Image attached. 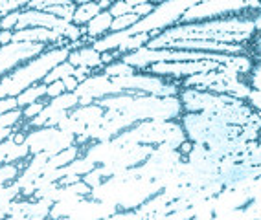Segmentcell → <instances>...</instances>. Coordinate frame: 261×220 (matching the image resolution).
<instances>
[{
    "mask_svg": "<svg viewBox=\"0 0 261 220\" xmlns=\"http://www.w3.org/2000/svg\"><path fill=\"white\" fill-rule=\"evenodd\" d=\"M195 4V0H169V2L156 4L153 13L140 19L133 28H129L130 37L140 35V33H149L151 39H154L156 35H160V32H166L177 22H180L182 15Z\"/></svg>",
    "mask_w": 261,
    "mask_h": 220,
    "instance_id": "cell-2",
    "label": "cell"
},
{
    "mask_svg": "<svg viewBox=\"0 0 261 220\" xmlns=\"http://www.w3.org/2000/svg\"><path fill=\"white\" fill-rule=\"evenodd\" d=\"M223 65L214 61H195V62H159L151 65L145 74H156L160 75H171V77H191L197 74H208V72L221 70Z\"/></svg>",
    "mask_w": 261,
    "mask_h": 220,
    "instance_id": "cell-6",
    "label": "cell"
},
{
    "mask_svg": "<svg viewBox=\"0 0 261 220\" xmlns=\"http://www.w3.org/2000/svg\"><path fill=\"white\" fill-rule=\"evenodd\" d=\"M226 66L233 68V70L238 72L239 75H241V74H250V72L254 70L250 57H247V55H232V59H230V62Z\"/></svg>",
    "mask_w": 261,
    "mask_h": 220,
    "instance_id": "cell-22",
    "label": "cell"
},
{
    "mask_svg": "<svg viewBox=\"0 0 261 220\" xmlns=\"http://www.w3.org/2000/svg\"><path fill=\"white\" fill-rule=\"evenodd\" d=\"M74 72H75L74 66H72L68 61H65V62H61V65H57L56 68H54V70H51L44 79H42V83L51 84V83H56V81H63V79H66V77L74 75Z\"/></svg>",
    "mask_w": 261,
    "mask_h": 220,
    "instance_id": "cell-20",
    "label": "cell"
},
{
    "mask_svg": "<svg viewBox=\"0 0 261 220\" xmlns=\"http://www.w3.org/2000/svg\"><path fill=\"white\" fill-rule=\"evenodd\" d=\"M19 15H20V11H13V13L6 15L4 19H0L2 29H6V32H15L17 22H19Z\"/></svg>",
    "mask_w": 261,
    "mask_h": 220,
    "instance_id": "cell-28",
    "label": "cell"
},
{
    "mask_svg": "<svg viewBox=\"0 0 261 220\" xmlns=\"http://www.w3.org/2000/svg\"><path fill=\"white\" fill-rule=\"evenodd\" d=\"M28 156H30V147L26 145V143H22V145H13L4 164H17V162L28 158Z\"/></svg>",
    "mask_w": 261,
    "mask_h": 220,
    "instance_id": "cell-25",
    "label": "cell"
},
{
    "mask_svg": "<svg viewBox=\"0 0 261 220\" xmlns=\"http://www.w3.org/2000/svg\"><path fill=\"white\" fill-rule=\"evenodd\" d=\"M140 20V17H136V15H125V17H118V19L112 20V26H111V33H116V32H125V29L133 28L136 22Z\"/></svg>",
    "mask_w": 261,
    "mask_h": 220,
    "instance_id": "cell-23",
    "label": "cell"
},
{
    "mask_svg": "<svg viewBox=\"0 0 261 220\" xmlns=\"http://www.w3.org/2000/svg\"><path fill=\"white\" fill-rule=\"evenodd\" d=\"M247 195L250 200H254V198H257L261 195V174L257 178L252 180V183L247 187Z\"/></svg>",
    "mask_w": 261,
    "mask_h": 220,
    "instance_id": "cell-31",
    "label": "cell"
},
{
    "mask_svg": "<svg viewBox=\"0 0 261 220\" xmlns=\"http://www.w3.org/2000/svg\"><path fill=\"white\" fill-rule=\"evenodd\" d=\"M57 129L54 127H42V129H32V131L26 134V145L30 147V154L35 156L39 152H44L46 147L50 145L51 138L56 136Z\"/></svg>",
    "mask_w": 261,
    "mask_h": 220,
    "instance_id": "cell-9",
    "label": "cell"
},
{
    "mask_svg": "<svg viewBox=\"0 0 261 220\" xmlns=\"http://www.w3.org/2000/svg\"><path fill=\"white\" fill-rule=\"evenodd\" d=\"M81 180H83V182L87 183V185H89L90 189L98 187L99 183L103 182V173H101V167H99V165H98V167L94 169V171H90L89 174H85V176H83V178H81Z\"/></svg>",
    "mask_w": 261,
    "mask_h": 220,
    "instance_id": "cell-26",
    "label": "cell"
},
{
    "mask_svg": "<svg viewBox=\"0 0 261 220\" xmlns=\"http://www.w3.org/2000/svg\"><path fill=\"white\" fill-rule=\"evenodd\" d=\"M111 81L123 94H127V92H140V94L159 96V98H173V96L178 94L177 84L166 83L159 75L135 74L129 75V77H114Z\"/></svg>",
    "mask_w": 261,
    "mask_h": 220,
    "instance_id": "cell-4",
    "label": "cell"
},
{
    "mask_svg": "<svg viewBox=\"0 0 261 220\" xmlns=\"http://www.w3.org/2000/svg\"><path fill=\"white\" fill-rule=\"evenodd\" d=\"M212 220H243V207L230 211V213H224V215H214Z\"/></svg>",
    "mask_w": 261,
    "mask_h": 220,
    "instance_id": "cell-33",
    "label": "cell"
},
{
    "mask_svg": "<svg viewBox=\"0 0 261 220\" xmlns=\"http://www.w3.org/2000/svg\"><path fill=\"white\" fill-rule=\"evenodd\" d=\"M90 74H92V70H90V68H87V66H77V68H75V72H74V77L80 81V83H83L87 77H90Z\"/></svg>",
    "mask_w": 261,
    "mask_h": 220,
    "instance_id": "cell-36",
    "label": "cell"
},
{
    "mask_svg": "<svg viewBox=\"0 0 261 220\" xmlns=\"http://www.w3.org/2000/svg\"><path fill=\"white\" fill-rule=\"evenodd\" d=\"M85 197H74V198H68V200H61V202H56L50 209V215L48 218L51 220H63V218H68L75 211V207L80 206V202L83 200Z\"/></svg>",
    "mask_w": 261,
    "mask_h": 220,
    "instance_id": "cell-14",
    "label": "cell"
},
{
    "mask_svg": "<svg viewBox=\"0 0 261 220\" xmlns=\"http://www.w3.org/2000/svg\"><path fill=\"white\" fill-rule=\"evenodd\" d=\"M250 88L261 92V70H257V68L250 72Z\"/></svg>",
    "mask_w": 261,
    "mask_h": 220,
    "instance_id": "cell-34",
    "label": "cell"
},
{
    "mask_svg": "<svg viewBox=\"0 0 261 220\" xmlns=\"http://www.w3.org/2000/svg\"><path fill=\"white\" fill-rule=\"evenodd\" d=\"M74 94L77 98H92L94 101H98V99L109 98V96L123 94V92L112 84V81L107 75H90L83 83H80Z\"/></svg>",
    "mask_w": 261,
    "mask_h": 220,
    "instance_id": "cell-7",
    "label": "cell"
},
{
    "mask_svg": "<svg viewBox=\"0 0 261 220\" xmlns=\"http://www.w3.org/2000/svg\"><path fill=\"white\" fill-rule=\"evenodd\" d=\"M65 84H63V81H56V83L51 84H46V98L48 99H56L59 98V96L65 94Z\"/></svg>",
    "mask_w": 261,
    "mask_h": 220,
    "instance_id": "cell-29",
    "label": "cell"
},
{
    "mask_svg": "<svg viewBox=\"0 0 261 220\" xmlns=\"http://www.w3.org/2000/svg\"><path fill=\"white\" fill-rule=\"evenodd\" d=\"M136 70L133 66L125 65L123 61H114L112 65H107L103 68V75H107L109 79H114V77H129V75H135Z\"/></svg>",
    "mask_w": 261,
    "mask_h": 220,
    "instance_id": "cell-19",
    "label": "cell"
},
{
    "mask_svg": "<svg viewBox=\"0 0 261 220\" xmlns=\"http://www.w3.org/2000/svg\"><path fill=\"white\" fill-rule=\"evenodd\" d=\"M15 108H19L17 105V98H6V99H0V116L6 112H11Z\"/></svg>",
    "mask_w": 261,
    "mask_h": 220,
    "instance_id": "cell-32",
    "label": "cell"
},
{
    "mask_svg": "<svg viewBox=\"0 0 261 220\" xmlns=\"http://www.w3.org/2000/svg\"><path fill=\"white\" fill-rule=\"evenodd\" d=\"M250 202L247 195V189H232L226 187L215 195V206H214V215H224L233 209L245 207Z\"/></svg>",
    "mask_w": 261,
    "mask_h": 220,
    "instance_id": "cell-8",
    "label": "cell"
},
{
    "mask_svg": "<svg viewBox=\"0 0 261 220\" xmlns=\"http://www.w3.org/2000/svg\"><path fill=\"white\" fill-rule=\"evenodd\" d=\"M26 134H28V132H24V131H19V132H15L13 136V141H15V145H22L24 141H26Z\"/></svg>",
    "mask_w": 261,
    "mask_h": 220,
    "instance_id": "cell-39",
    "label": "cell"
},
{
    "mask_svg": "<svg viewBox=\"0 0 261 220\" xmlns=\"http://www.w3.org/2000/svg\"><path fill=\"white\" fill-rule=\"evenodd\" d=\"M114 59H116V55H114V52L101 53V62H103V66L112 65V62H114Z\"/></svg>",
    "mask_w": 261,
    "mask_h": 220,
    "instance_id": "cell-40",
    "label": "cell"
},
{
    "mask_svg": "<svg viewBox=\"0 0 261 220\" xmlns=\"http://www.w3.org/2000/svg\"><path fill=\"white\" fill-rule=\"evenodd\" d=\"M41 98H46V84L44 83L35 84V86L24 90L22 94L17 96V105H19V108H26L28 105L37 103Z\"/></svg>",
    "mask_w": 261,
    "mask_h": 220,
    "instance_id": "cell-17",
    "label": "cell"
},
{
    "mask_svg": "<svg viewBox=\"0 0 261 220\" xmlns=\"http://www.w3.org/2000/svg\"><path fill=\"white\" fill-rule=\"evenodd\" d=\"M252 22H254V28H256L257 32H261V11L252 19Z\"/></svg>",
    "mask_w": 261,
    "mask_h": 220,
    "instance_id": "cell-42",
    "label": "cell"
},
{
    "mask_svg": "<svg viewBox=\"0 0 261 220\" xmlns=\"http://www.w3.org/2000/svg\"><path fill=\"white\" fill-rule=\"evenodd\" d=\"M256 44H257V48H259V50H261V37H259V39H257V41H256Z\"/></svg>",
    "mask_w": 261,
    "mask_h": 220,
    "instance_id": "cell-43",
    "label": "cell"
},
{
    "mask_svg": "<svg viewBox=\"0 0 261 220\" xmlns=\"http://www.w3.org/2000/svg\"><path fill=\"white\" fill-rule=\"evenodd\" d=\"M154 6H156V4H151V2H144V4H138L136 8H133V15H136V17L144 19V17H147V15L153 13Z\"/></svg>",
    "mask_w": 261,
    "mask_h": 220,
    "instance_id": "cell-30",
    "label": "cell"
},
{
    "mask_svg": "<svg viewBox=\"0 0 261 220\" xmlns=\"http://www.w3.org/2000/svg\"><path fill=\"white\" fill-rule=\"evenodd\" d=\"M70 48H51L41 53L39 57L28 61L26 65L19 66L11 74L0 77V99L17 98L24 90L32 88L41 83L48 74H50L57 65L65 62L70 55Z\"/></svg>",
    "mask_w": 261,
    "mask_h": 220,
    "instance_id": "cell-1",
    "label": "cell"
},
{
    "mask_svg": "<svg viewBox=\"0 0 261 220\" xmlns=\"http://www.w3.org/2000/svg\"><path fill=\"white\" fill-rule=\"evenodd\" d=\"M46 105L48 103H44V101H37V103L28 105L26 108H22V119L30 121V119H33V117H37L39 114L42 112V108L46 107Z\"/></svg>",
    "mask_w": 261,
    "mask_h": 220,
    "instance_id": "cell-27",
    "label": "cell"
},
{
    "mask_svg": "<svg viewBox=\"0 0 261 220\" xmlns=\"http://www.w3.org/2000/svg\"><path fill=\"white\" fill-rule=\"evenodd\" d=\"M243 220H261V195L243 207Z\"/></svg>",
    "mask_w": 261,
    "mask_h": 220,
    "instance_id": "cell-24",
    "label": "cell"
},
{
    "mask_svg": "<svg viewBox=\"0 0 261 220\" xmlns=\"http://www.w3.org/2000/svg\"><path fill=\"white\" fill-rule=\"evenodd\" d=\"M48 105L56 108V110H63V112H68V110H74V108L80 107V98L74 94V92H65L63 96L56 99H50Z\"/></svg>",
    "mask_w": 261,
    "mask_h": 220,
    "instance_id": "cell-18",
    "label": "cell"
},
{
    "mask_svg": "<svg viewBox=\"0 0 261 220\" xmlns=\"http://www.w3.org/2000/svg\"><path fill=\"white\" fill-rule=\"evenodd\" d=\"M99 13H101V10H99L98 2H81V4H77V8H75L74 20H72V22H74L75 26L83 28V26H87V24Z\"/></svg>",
    "mask_w": 261,
    "mask_h": 220,
    "instance_id": "cell-15",
    "label": "cell"
},
{
    "mask_svg": "<svg viewBox=\"0 0 261 220\" xmlns=\"http://www.w3.org/2000/svg\"><path fill=\"white\" fill-rule=\"evenodd\" d=\"M11 42H13V32L2 29V32H0V46H8Z\"/></svg>",
    "mask_w": 261,
    "mask_h": 220,
    "instance_id": "cell-38",
    "label": "cell"
},
{
    "mask_svg": "<svg viewBox=\"0 0 261 220\" xmlns=\"http://www.w3.org/2000/svg\"><path fill=\"white\" fill-rule=\"evenodd\" d=\"M0 32H2V24H0Z\"/></svg>",
    "mask_w": 261,
    "mask_h": 220,
    "instance_id": "cell-44",
    "label": "cell"
},
{
    "mask_svg": "<svg viewBox=\"0 0 261 220\" xmlns=\"http://www.w3.org/2000/svg\"><path fill=\"white\" fill-rule=\"evenodd\" d=\"M46 44L39 42H11L8 46H0V75L10 70H17V66L24 61H32L44 53Z\"/></svg>",
    "mask_w": 261,
    "mask_h": 220,
    "instance_id": "cell-5",
    "label": "cell"
},
{
    "mask_svg": "<svg viewBox=\"0 0 261 220\" xmlns=\"http://www.w3.org/2000/svg\"><path fill=\"white\" fill-rule=\"evenodd\" d=\"M80 152H81L80 147L72 145V147H68L66 150H63V152H59V154L51 156V158L46 162V165L42 167V174H46V173H50V171H56V169L70 165L75 158H80Z\"/></svg>",
    "mask_w": 261,
    "mask_h": 220,
    "instance_id": "cell-12",
    "label": "cell"
},
{
    "mask_svg": "<svg viewBox=\"0 0 261 220\" xmlns=\"http://www.w3.org/2000/svg\"><path fill=\"white\" fill-rule=\"evenodd\" d=\"M63 84H65L66 92H75V90H77V86H80V81L75 79L74 75H70V77L63 79Z\"/></svg>",
    "mask_w": 261,
    "mask_h": 220,
    "instance_id": "cell-37",
    "label": "cell"
},
{
    "mask_svg": "<svg viewBox=\"0 0 261 220\" xmlns=\"http://www.w3.org/2000/svg\"><path fill=\"white\" fill-rule=\"evenodd\" d=\"M247 99H248V103H250L252 107L261 112V92H257V90H250V94H248Z\"/></svg>",
    "mask_w": 261,
    "mask_h": 220,
    "instance_id": "cell-35",
    "label": "cell"
},
{
    "mask_svg": "<svg viewBox=\"0 0 261 220\" xmlns=\"http://www.w3.org/2000/svg\"><path fill=\"white\" fill-rule=\"evenodd\" d=\"M191 150H193V141H184V143H182L180 145V149H178V152H180V154H190Z\"/></svg>",
    "mask_w": 261,
    "mask_h": 220,
    "instance_id": "cell-41",
    "label": "cell"
},
{
    "mask_svg": "<svg viewBox=\"0 0 261 220\" xmlns=\"http://www.w3.org/2000/svg\"><path fill=\"white\" fill-rule=\"evenodd\" d=\"M68 116L77 119V121H83L87 127H103L107 123V119H105V108H101L96 103L89 105V107L74 108Z\"/></svg>",
    "mask_w": 261,
    "mask_h": 220,
    "instance_id": "cell-10",
    "label": "cell"
},
{
    "mask_svg": "<svg viewBox=\"0 0 261 220\" xmlns=\"http://www.w3.org/2000/svg\"><path fill=\"white\" fill-rule=\"evenodd\" d=\"M98 167V165L94 164V162H90L89 158H75L74 162H72L70 165H66L65 171L66 174H77V176H81L83 178L85 174H89L90 171H94V169Z\"/></svg>",
    "mask_w": 261,
    "mask_h": 220,
    "instance_id": "cell-21",
    "label": "cell"
},
{
    "mask_svg": "<svg viewBox=\"0 0 261 220\" xmlns=\"http://www.w3.org/2000/svg\"><path fill=\"white\" fill-rule=\"evenodd\" d=\"M112 15L109 13V11H101L99 15H96L92 20H90L85 28H87V37H90V39H101L105 33L111 29V26H112Z\"/></svg>",
    "mask_w": 261,
    "mask_h": 220,
    "instance_id": "cell-13",
    "label": "cell"
},
{
    "mask_svg": "<svg viewBox=\"0 0 261 220\" xmlns=\"http://www.w3.org/2000/svg\"><path fill=\"white\" fill-rule=\"evenodd\" d=\"M243 10H261V2H241V0H210V2H197L182 15V24H197L206 20L224 17L230 13H239Z\"/></svg>",
    "mask_w": 261,
    "mask_h": 220,
    "instance_id": "cell-3",
    "label": "cell"
},
{
    "mask_svg": "<svg viewBox=\"0 0 261 220\" xmlns=\"http://www.w3.org/2000/svg\"><path fill=\"white\" fill-rule=\"evenodd\" d=\"M72 145H75V136L74 134H70V132H63V131H59L57 129V132H56V136L51 138V141H50V145L46 147V152L48 156H56V154H59V152H63V150H66L68 147H72Z\"/></svg>",
    "mask_w": 261,
    "mask_h": 220,
    "instance_id": "cell-16",
    "label": "cell"
},
{
    "mask_svg": "<svg viewBox=\"0 0 261 220\" xmlns=\"http://www.w3.org/2000/svg\"><path fill=\"white\" fill-rule=\"evenodd\" d=\"M66 61L70 62L74 68H77V66H87V68H90V70L105 68L101 62V53L96 52L92 46L90 48L83 46L81 50H74V52H70V55H68Z\"/></svg>",
    "mask_w": 261,
    "mask_h": 220,
    "instance_id": "cell-11",
    "label": "cell"
}]
</instances>
